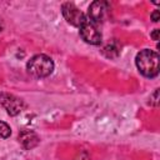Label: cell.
Wrapping results in <instances>:
<instances>
[{
	"label": "cell",
	"mask_w": 160,
	"mask_h": 160,
	"mask_svg": "<svg viewBox=\"0 0 160 160\" xmlns=\"http://www.w3.org/2000/svg\"><path fill=\"white\" fill-rule=\"evenodd\" d=\"M159 62H160L159 54L150 49H144L139 51L135 58V64L139 72L145 78H150V79L159 75V70H160Z\"/></svg>",
	"instance_id": "6da1fadb"
},
{
	"label": "cell",
	"mask_w": 160,
	"mask_h": 160,
	"mask_svg": "<svg viewBox=\"0 0 160 160\" xmlns=\"http://www.w3.org/2000/svg\"><path fill=\"white\" fill-rule=\"evenodd\" d=\"M26 70L34 78H46L54 71V61L50 56L45 54H38L28 61Z\"/></svg>",
	"instance_id": "7a4b0ae2"
},
{
	"label": "cell",
	"mask_w": 160,
	"mask_h": 160,
	"mask_svg": "<svg viewBox=\"0 0 160 160\" xmlns=\"http://www.w3.org/2000/svg\"><path fill=\"white\" fill-rule=\"evenodd\" d=\"M61 14L64 19L72 26L81 28L89 19L88 15H85L75 4L72 2H64L61 5Z\"/></svg>",
	"instance_id": "3957f363"
},
{
	"label": "cell",
	"mask_w": 160,
	"mask_h": 160,
	"mask_svg": "<svg viewBox=\"0 0 160 160\" xmlns=\"http://www.w3.org/2000/svg\"><path fill=\"white\" fill-rule=\"evenodd\" d=\"M111 6L105 0H95L89 5L88 10V19L94 24H101L108 18Z\"/></svg>",
	"instance_id": "277c9868"
},
{
	"label": "cell",
	"mask_w": 160,
	"mask_h": 160,
	"mask_svg": "<svg viewBox=\"0 0 160 160\" xmlns=\"http://www.w3.org/2000/svg\"><path fill=\"white\" fill-rule=\"evenodd\" d=\"M0 104L10 116L19 115L25 108V104L20 98H18L12 94H8V92L0 94Z\"/></svg>",
	"instance_id": "5b68a950"
},
{
	"label": "cell",
	"mask_w": 160,
	"mask_h": 160,
	"mask_svg": "<svg viewBox=\"0 0 160 160\" xmlns=\"http://www.w3.org/2000/svg\"><path fill=\"white\" fill-rule=\"evenodd\" d=\"M79 34L81 36V39L90 44V45H100L102 41V35L100 32V30L98 29L96 24L91 22L90 20H88L81 28H79Z\"/></svg>",
	"instance_id": "8992f818"
},
{
	"label": "cell",
	"mask_w": 160,
	"mask_h": 160,
	"mask_svg": "<svg viewBox=\"0 0 160 160\" xmlns=\"http://www.w3.org/2000/svg\"><path fill=\"white\" fill-rule=\"evenodd\" d=\"M19 141L22 145L24 149L26 150H31L34 148H36L40 142V138L38 136V134L32 130H22L19 134Z\"/></svg>",
	"instance_id": "52a82bcc"
},
{
	"label": "cell",
	"mask_w": 160,
	"mask_h": 160,
	"mask_svg": "<svg viewBox=\"0 0 160 160\" xmlns=\"http://www.w3.org/2000/svg\"><path fill=\"white\" fill-rule=\"evenodd\" d=\"M104 52H105V55L109 56V58H116V56L119 55V52H120V49H119V46L116 45V42L112 41L111 44H108V45L104 48Z\"/></svg>",
	"instance_id": "ba28073f"
},
{
	"label": "cell",
	"mask_w": 160,
	"mask_h": 160,
	"mask_svg": "<svg viewBox=\"0 0 160 160\" xmlns=\"http://www.w3.org/2000/svg\"><path fill=\"white\" fill-rule=\"evenodd\" d=\"M11 135V128L2 120H0V139H6Z\"/></svg>",
	"instance_id": "9c48e42d"
},
{
	"label": "cell",
	"mask_w": 160,
	"mask_h": 160,
	"mask_svg": "<svg viewBox=\"0 0 160 160\" xmlns=\"http://www.w3.org/2000/svg\"><path fill=\"white\" fill-rule=\"evenodd\" d=\"M150 105L156 108L159 105V89H156L151 95H150Z\"/></svg>",
	"instance_id": "30bf717a"
},
{
	"label": "cell",
	"mask_w": 160,
	"mask_h": 160,
	"mask_svg": "<svg viewBox=\"0 0 160 160\" xmlns=\"http://www.w3.org/2000/svg\"><path fill=\"white\" fill-rule=\"evenodd\" d=\"M151 20L154 21V22H158L159 20H160V14H159V10H154L152 12H151Z\"/></svg>",
	"instance_id": "8fae6325"
},
{
	"label": "cell",
	"mask_w": 160,
	"mask_h": 160,
	"mask_svg": "<svg viewBox=\"0 0 160 160\" xmlns=\"http://www.w3.org/2000/svg\"><path fill=\"white\" fill-rule=\"evenodd\" d=\"M159 35H160V30H159V29H154V30H152V32L150 34L151 39H152V40H155V41H158V40H159Z\"/></svg>",
	"instance_id": "7c38bea8"
},
{
	"label": "cell",
	"mask_w": 160,
	"mask_h": 160,
	"mask_svg": "<svg viewBox=\"0 0 160 160\" xmlns=\"http://www.w3.org/2000/svg\"><path fill=\"white\" fill-rule=\"evenodd\" d=\"M2 29H4V22H2V20L0 19V32L2 31Z\"/></svg>",
	"instance_id": "4fadbf2b"
}]
</instances>
